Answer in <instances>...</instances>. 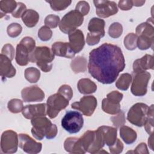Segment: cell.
Here are the masks:
<instances>
[{
    "label": "cell",
    "instance_id": "cell-7",
    "mask_svg": "<svg viewBox=\"0 0 154 154\" xmlns=\"http://www.w3.org/2000/svg\"><path fill=\"white\" fill-rule=\"evenodd\" d=\"M149 106L144 103H136L133 105L127 114V120L131 124L138 127L144 125L147 116Z\"/></svg>",
    "mask_w": 154,
    "mask_h": 154
},
{
    "label": "cell",
    "instance_id": "cell-46",
    "mask_svg": "<svg viewBox=\"0 0 154 154\" xmlns=\"http://www.w3.org/2000/svg\"><path fill=\"white\" fill-rule=\"evenodd\" d=\"M26 7L25 4L18 2L17 3V7L14 10V11L12 13V16L15 18H20L22 17L23 13L26 10Z\"/></svg>",
    "mask_w": 154,
    "mask_h": 154
},
{
    "label": "cell",
    "instance_id": "cell-18",
    "mask_svg": "<svg viewBox=\"0 0 154 154\" xmlns=\"http://www.w3.org/2000/svg\"><path fill=\"white\" fill-rule=\"evenodd\" d=\"M153 57L149 54H146L141 58L134 61L133 63V73L144 72L149 69H153Z\"/></svg>",
    "mask_w": 154,
    "mask_h": 154
},
{
    "label": "cell",
    "instance_id": "cell-11",
    "mask_svg": "<svg viewBox=\"0 0 154 154\" xmlns=\"http://www.w3.org/2000/svg\"><path fill=\"white\" fill-rule=\"evenodd\" d=\"M97 101L93 96H85L81 98L79 102L72 103L71 107L81 111L85 116H91L97 107Z\"/></svg>",
    "mask_w": 154,
    "mask_h": 154
},
{
    "label": "cell",
    "instance_id": "cell-15",
    "mask_svg": "<svg viewBox=\"0 0 154 154\" xmlns=\"http://www.w3.org/2000/svg\"><path fill=\"white\" fill-rule=\"evenodd\" d=\"M22 115L27 119H32L38 117L46 116V103H39L26 105L22 111Z\"/></svg>",
    "mask_w": 154,
    "mask_h": 154
},
{
    "label": "cell",
    "instance_id": "cell-51",
    "mask_svg": "<svg viewBox=\"0 0 154 154\" xmlns=\"http://www.w3.org/2000/svg\"><path fill=\"white\" fill-rule=\"evenodd\" d=\"M148 146L150 148L151 150H153V134L150 135V137L148 139Z\"/></svg>",
    "mask_w": 154,
    "mask_h": 154
},
{
    "label": "cell",
    "instance_id": "cell-3",
    "mask_svg": "<svg viewBox=\"0 0 154 154\" xmlns=\"http://www.w3.org/2000/svg\"><path fill=\"white\" fill-rule=\"evenodd\" d=\"M78 141L85 153H97L105 145L102 134L99 128L96 131H87Z\"/></svg>",
    "mask_w": 154,
    "mask_h": 154
},
{
    "label": "cell",
    "instance_id": "cell-45",
    "mask_svg": "<svg viewBox=\"0 0 154 154\" xmlns=\"http://www.w3.org/2000/svg\"><path fill=\"white\" fill-rule=\"evenodd\" d=\"M123 97V94L118 91H112L106 95V98L108 100L117 103H120Z\"/></svg>",
    "mask_w": 154,
    "mask_h": 154
},
{
    "label": "cell",
    "instance_id": "cell-8",
    "mask_svg": "<svg viewBox=\"0 0 154 154\" xmlns=\"http://www.w3.org/2000/svg\"><path fill=\"white\" fill-rule=\"evenodd\" d=\"M69 103V100L58 93L51 95L46 102L47 114L50 119H54L61 110L68 106Z\"/></svg>",
    "mask_w": 154,
    "mask_h": 154
},
{
    "label": "cell",
    "instance_id": "cell-41",
    "mask_svg": "<svg viewBox=\"0 0 154 154\" xmlns=\"http://www.w3.org/2000/svg\"><path fill=\"white\" fill-rule=\"evenodd\" d=\"M117 116H112L110 118L113 125L117 128H120L122 126L124 125L126 123V119L125 117V114L123 111H120Z\"/></svg>",
    "mask_w": 154,
    "mask_h": 154
},
{
    "label": "cell",
    "instance_id": "cell-48",
    "mask_svg": "<svg viewBox=\"0 0 154 154\" xmlns=\"http://www.w3.org/2000/svg\"><path fill=\"white\" fill-rule=\"evenodd\" d=\"M101 38L102 37L98 34L88 32L87 35V38H86L87 44L89 46H93V45H97L100 42V40Z\"/></svg>",
    "mask_w": 154,
    "mask_h": 154
},
{
    "label": "cell",
    "instance_id": "cell-44",
    "mask_svg": "<svg viewBox=\"0 0 154 154\" xmlns=\"http://www.w3.org/2000/svg\"><path fill=\"white\" fill-rule=\"evenodd\" d=\"M14 48L11 44H5L2 47L1 54L7 56L11 61H12L14 57Z\"/></svg>",
    "mask_w": 154,
    "mask_h": 154
},
{
    "label": "cell",
    "instance_id": "cell-16",
    "mask_svg": "<svg viewBox=\"0 0 154 154\" xmlns=\"http://www.w3.org/2000/svg\"><path fill=\"white\" fill-rule=\"evenodd\" d=\"M51 50L55 55L67 58H73L76 54L67 42H55L52 45Z\"/></svg>",
    "mask_w": 154,
    "mask_h": 154
},
{
    "label": "cell",
    "instance_id": "cell-21",
    "mask_svg": "<svg viewBox=\"0 0 154 154\" xmlns=\"http://www.w3.org/2000/svg\"><path fill=\"white\" fill-rule=\"evenodd\" d=\"M98 128L102 134L105 144L108 147L113 145L117 140V129L108 126H101Z\"/></svg>",
    "mask_w": 154,
    "mask_h": 154
},
{
    "label": "cell",
    "instance_id": "cell-35",
    "mask_svg": "<svg viewBox=\"0 0 154 154\" xmlns=\"http://www.w3.org/2000/svg\"><path fill=\"white\" fill-rule=\"evenodd\" d=\"M137 35L133 33L128 34L124 38L123 43L125 47L129 51H133L137 47Z\"/></svg>",
    "mask_w": 154,
    "mask_h": 154
},
{
    "label": "cell",
    "instance_id": "cell-4",
    "mask_svg": "<svg viewBox=\"0 0 154 154\" xmlns=\"http://www.w3.org/2000/svg\"><path fill=\"white\" fill-rule=\"evenodd\" d=\"M55 55L47 46H37L29 55V61L36 63L37 66L44 72H49L52 68Z\"/></svg>",
    "mask_w": 154,
    "mask_h": 154
},
{
    "label": "cell",
    "instance_id": "cell-12",
    "mask_svg": "<svg viewBox=\"0 0 154 154\" xmlns=\"http://www.w3.org/2000/svg\"><path fill=\"white\" fill-rule=\"evenodd\" d=\"M96 14L102 18H107L118 12V7L114 1L107 0L93 1Z\"/></svg>",
    "mask_w": 154,
    "mask_h": 154
},
{
    "label": "cell",
    "instance_id": "cell-49",
    "mask_svg": "<svg viewBox=\"0 0 154 154\" xmlns=\"http://www.w3.org/2000/svg\"><path fill=\"white\" fill-rule=\"evenodd\" d=\"M119 8L123 11L129 10L133 7L132 1L131 0H123L119 1L118 3Z\"/></svg>",
    "mask_w": 154,
    "mask_h": 154
},
{
    "label": "cell",
    "instance_id": "cell-33",
    "mask_svg": "<svg viewBox=\"0 0 154 154\" xmlns=\"http://www.w3.org/2000/svg\"><path fill=\"white\" fill-rule=\"evenodd\" d=\"M144 127L146 132L149 134L153 133V105H151L149 107L147 116L144 124Z\"/></svg>",
    "mask_w": 154,
    "mask_h": 154
},
{
    "label": "cell",
    "instance_id": "cell-9",
    "mask_svg": "<svg viewBox=\"0 0 154 154\" xmlns=\"http://www.w3.org/2000/svg\"><path fill=\"white\" fill-rule=\"evenodd\" d=\"M134 74L131 91L135 96H143L147 91V85L151 75L146 71Z\"/></svg>",
    "mask_w": 154,
    "mask_h": 154
},
{
    "label": "cell",
    "instance_id": "cell-39",
    "mask_svg": "<svg viewBox=\"0 0 154 154\" xmlns=\"http://www.w3.org/2000/svg\"><path fill=\"white\" fill-rule=\"evenodd\" d=\"M44 23L45 26L49 27V28H55L59 25L60 17L57 15L52 14H49L45 17Z\"/></svg>",
    "mask_w": 154,
    "mask_h": 154
},
{
    "label": "cell",
    "instance_id": "cell-36",
    "mask_svg": "<svg viewBox=\"0 0 154 154\" xmlns=\"http://www.w3.org/2000/svg\"><path fill=\"white\" fill-rule=\"evenodd\" d=\"M8 110L12 113H19L22 112L23 109V102L19 99H12L7 103Z\"/></svg>",
    "mask_w": 154,
    "mask_h": 154
},
{
    "label": "cell",
    "instance_id": "cell-22",
    "mask_svg": "<svg viewBox=\"0 0 154 154\" xmlns=\"http://www.w3.org/2000/svg\"><path fill=\"white\" fill-rule=\"evenodd\" d=\"M105 21L104 20L97 18L93 17L90 19L88 25V29L89 32L96 34L99 35L101 37H104L105 32Z\"/></svg>",
    "mask_w": 154,
    "mask_h": 154
},
{
    "label": "cell",
    "instance_id": "cell-40",
    "mask_svg": "<svg viewBox=\"0 0 154 154\" xmlns=\"http://www.w3.org/2000/svg\"><path fill=\"white\" fill-rule=\"evenodd\" d=\"M52 36V30L46 26H42L38 31V38L43 42L49 40Z\"/></svg>",
    "mask_w": 154,
    "mask_h": 154
},
{
    "label": "cell",
    "instance_id": "cell-47",
    "mask_svg": "<svg viewBox=\"0 0 154 154\" xmlns=\"http://www.w3.org/2000/svg\"><path fill=\"white\" fill-rule=\"evenodd\" d=\"M109 152L112 154H119L122 152L123 149V144L122 142L118 138H117L115 143L109 146Z\"/></svg>",
    "mask_w": 154,
    "mask_h": 154
},
{
    "label": "cell",
    "instance_id": "cell-29",
    "mask_svg": "<svg viewBox=\"0 0 154 154\" xmlns=\"http://www.w3.org/2000/svg\"><path fill=\"white\" fill-rule=\"evenodd\" d=\"M102 109L105 112L111 115H116L121 111L120 103L113 102L107 98L102 100Z\"/></svg>",
    "mask_w": 154,
    "mask_h": 154
},
{
    "label": "cell",
    "instance_id": "cell-26",
    "mask_svg": "<svg viewBox=\"0 0 154 154\" xmlns=\"http://www.w3.org/2000/svg\"><path fill=\"white\" fill-rule=\"evenodd\" d=\"M22 20L27 27L32 28L38 22L39 14L36 11L32 9H28L23 13L22 16Z\"/></svg>",
    "mask_w": 154,
    "mask_h": 154
},
{
    "label": "cell",
    "instance_id": "cell-5",
    "mask_svg": "<svg viewBox=\"0 0 154 154\" xmlns=\"http://www.w3.org/2000/svg\"><path fill=\"white\" fill-rule=\"evenodd\" d=\"M84 22V16L75 10L66 13L60 21L59 28L64 34H69L76 29Z\"/></svg>",
    "mask_w": 154,
    "mask_h": 154
},
{
    "label": "cell",
    "instance_id": "cell-24",
    "mask_svg": "<svg viewBox=\"0 0 154 154\" xmlns=\"http://www.w3.org/2000/svg\"><path fill=\"white\" fill-rule=\"evenodd\" d=\"M77 87L80 93L83 94H90L97 90L96 84L88 78H82L79 80Z\"/></svg>",
    "mask_w": 154,
    "mask_h": 154
},
{
    "label": "cell",
    "instance_id": "cell-50",
    "mask_svg": "<svg viewBox=\"0 0 154 154\" xmlns=\"http://www.w3.org/2000/svg\"><path fill=\"white\" fill-rule=\"evenodd\" d=\"M135 153H140V154H148L149 153L147 145L144 143H140L135 149V150L133 152H131ZM131 153V152H130Z\"/></svg>",
    "mask_w": 154,
    "mask_h": 154
},
{
    "label": "cell",
    "instance_id": "cell-32",
    "mask_svg": "<svg viewBox=\"0 0 154 154\" xmlns=\"http://www.w3.org/2000/svg\"><path fill=\"white\" fill-rule=\"evenodd\" d=\"M24 76L25 79L30 83H36L40 79V72L35 67H30L25 70Z\"/></svg>",
    "mask_w": 154,
    "mask_h": 154
},
{
    "label": "cell",
    "instance_id": "cell-19",
    "mask_svg": "<svg viewBox=\"0 0 154 154\" xmlns=\"http://www.w3.org/2000/svg\"><path fill=\"white\" fill-rule=\"evenodd\" d=\"M16 70L11 64V61L5 55H0V75L5 78H11L15 76Z\"/></svg>",
    "mask_w": 154,
    "mask_h": 154
},
{
    "label": "cell",
    "instance_id": "cell-20",
    "mask_svg": "<svg viewBox=\"0 0 154 154\" xmlns=\"http://www.w3.org/2000/svg\"><path fill=\"white\" fill-rule=\"evenodd\" d=\"M32 52L22 43H19L16 49L15 60L17 64L21 66H26L29 62V55Z\"/></svg>",
    "mask_w": 154,
    "mask_h": 154
},
{
    "label": "cell",
    "instance_id": "cell-27",
    "mask_svg": "<svg viewBox=\"0 0 154 154\" xmlns=\"http://www.w3.org/2000/svg\"><path fill=\"white\" fill-rule=\"evenodd\" d=\"M120 135L126 144L134 143L137 138V132L133 129L124 125L120 128Z\"/></svg>",
    "mask_w": 154,
    "mask_h": 154
},
{
    "label": "cell",
    "instance_id": "cell-43",
    "mask_svg": "<svg viewBox=\"0 0 154 154\" xmlns=\"http://www.w3.org/2000/svg\"><path fill=\"white\" fill-rule=\"evenodd\" d=\"M75 10L81 13L83 16H86L88 14L90 11V5L85 1H79L75 7Z\"/></svg>",
    "mask_w": 154,
    "mask_h": 154
},
{
    "label": "cell",
    "instance_id": "cell-2",
    "mask_svg": "<svg viewBox=\"0 0 154 154\" xmlns=\"http://www.w3.org/2000/svg\"><path fill=\"white\" fill-rule=\"evenodd\" d=\"M31 133L33 137L38 140H42L45 137L48 140L54 138L58 132L57 127L52 124L50 120L45 116L38 117L31 119Z\"/></svg>",
    "mask_w": 154,
    "mask_h": 154
},
{
    "label": "cell",
    "instance_id": "cell-1",
    "mask_svg": "<svg viewBox=\"0 0 154 154\" xmlns=\"http://www.w3.org/2000/svg\"><path fill=\"white\" fill-rule=\"evenodd\" d=\"M125 66L122 51L117 45L105 43L89 54L88 72L102 84L113 83Z\"/></svg>",
    "mask_w": 154,
    "mask_h": 154
},
{
    "label": "cell",
    "instance_id": "cell-6",
    "mask_svg": "<svg viewBox=\"0 0 154 154\" xmlns=\"http://www.w3.org/2000/svg\"><path fill=\"white\" fill-rule=\"evenodd\" d=\"M84 119L82 114L76 111H68L61 120L62 127L70 134H76L82 129Z\"/></svg>",
    "mask_w": 154,
    "mask_h": 154
},
{
    "label": "cell",
    "instance_id": "cell-10",
    "mask_svg": "<svg viewBox=\"0 0 154 154\" xmlns=\"http://www.w3.org/2000/svg\"><path fill=\"white\" fill-rule=\"evenodd\" d=\"M19 146V135L12 131L7 130L2 132L1 137V149L4 153L16 152Z\"/></svg>",
    "mask_w": 154,
    "mask_h": 154
},
{
    "label": "cell",
    "instance_id": "cell-37",
    "mask_svg": "<svg viewBox=\"0 0 154 154\" xmlns=\"http://www.w3.org/2000/svg\"><path fill=\"white\" fill-rule=\"evenodd\" d=\"M123 32V26L119 22H113L108 29L109 35L113 38L120 37Z\"/></svg>",
    "mask_w": 154,
    "mask_h": 154
},
{
    "label": "cell",
    "instance_id": "cell-13",
    "mask_svg": "<svg viewBox=\"0 0 154 154\" xmlns=\"http://www.w3.org/2000/svg\"><path fill=\"white\" fill-rule=\"evenodd\" d=\"M19 146L25 152L36 154L42 150V144L35 141L26 134H19Z\"/></svg>",
    "mask_w": 154,
    "mask_h": 154
},
{
    "label": "cell",
    "instance_id": "cell-30",
    "mask_svg": "<svg viewBox=\"0 0 154 154\" xmlns=\"http://www.w3.org/2000/svg\"><path fill=\"white\" fill-rule=\"evenodd\" d=\"M132 80V76L131 74L128 73H123L116 82V86L120 90L126 91L129 88Z\"/></svg>",
    "mask_w": 154,
    "mask_h": 154
},
{
    "label": "cell",
    "instance_id": "cell-14",
    "mask_svg": "<svg viewBox=\"0 0 154 154\" xmlns=\"http://www.w3.org/2000/svg\"><path fill=\"white\" fill-rule=\"evenodd\" d=\"M21 96L25 102H41L45 99V93L38 86L32 85L23 88Z\"/></svg>",
    "mask_w": 154,
    "mask_h": 154
},
{
    "label": "cell",
    "instance_id": "cell-17",
    "mask_svg": "<svg viewBox=\"0 0 154 154\" xmlns=\"http://www.w3.org/2000/svg\"><path fill=\"white\" fill-rule=\"evenodd\" d=\"M69 44L75 54L81 52L84 45V35L82 31L76 29L69 34Z\"/></svg>",
    "mask_w": 154,
    "mask_h": 154
},
{
    "label": "cell",
    "instance_id": "cell-28",
    "mask_svg": "<svg viewBox=\"0 0 154 154\" xmlns=\"http://www.w3.org/2000/svg\"><path fill=\"white\" fill-rule=\"evenodd\" d=\"M70 67L75 73L85 72L87 70V61L85 57L78 56L72 60Z\"/></svg>",
    "mask_w": 154,
    "mask_h": 154
},
{
    "label": "cell",
    "instance_id": "cell-42",
    "mask_svg": "<svg viewBox=\"0 0 154 154\" xmlns=\"http://www.w3.org/2000/svg\"><path fill=\"white\" fill-rule=\"evenodd\" d=\"M57 93L61 94L67 100H70L73 97V90L71 87L67 84L62 85L58 90Z\"/></svg>",
    "mask_w": 154,
    "mask_h": 154
},
{
    "label": "cell",
    "instance_id": "cell-38",
    "mask_svg": "<svg viewBox=\"0 0 154 154\" xmlns=\"http://www.w3.org/2000/svg\"><path fill=\"white\" fill-rule=\"evenodd\" d=\"M22 31V26L18 23H11L7 28V34L11 38H15L19 36Z\"/></svg>",
    "mask_w": 154,
    "mask_h": 154
},
{
    "label": "cell",
    "instance_id": "cell-34",
    "mask_svg": "<svg viewBox=\"0 0 154 154\" xmlns=\"http://www.w3.org/2000/svg\"><path fill=\"white\" fill-rule=\"evenodd\" d=\"M46 2L50 4L51 8L54 11H62L67 8L72 3V1L70 0H53L46 1Z\"/></svg>",
    "mask_w": 154,
    "mask_h": 154
},
{
    "label": "cell",
    "instance_id": "cell-25",
    "mask_svg": "<svg viewBox=\"0 0 154 154\" xmlns=\"http://www.w3.org/2000/svg\"><path fill=\"white\" fill-rule=\"evenodd\" d=\"M65 150L71 153L84 154L85 152L81 147L78 138L76 137H69L66 139L64 143Z\"/></svg>",
    "mask_w": 154,
    "mask_h": 154
},
{
    "label": "cell",
    "instance_id": "cell-31",
    "mask_svg": "<svg viewBox=\"0 0 154 154\" xmlns=\"http://www.w3.org/2000/svg\"><path fill=\"white\" fill-rule=\"evenodd\" d=\"M17 2L13 0H6L0 1V10H1V18L2 14L5 15L7 13H11L14 11L17 7Z\"/></svg>",
    "mask_w": 154,
    "mask_h": 154
},
{
    "label": "cell",
    "instance_id": "cell-52",
    "mask_svg": "<svg viewBox=\"0 0 154 154\" xmlns=\"http://www.w3.org/2000/svg\"><path fill=\"white\" fill-rule=\"evenodd\" d=\"M145 1H132V3H133V5L136 6V7H141L142 5H144V4L145 3Z\"/></svg>",
    "mask_w": 154,
    "mask_h": 154
},
{
    "label": "cell",
    "instance_id": "cell-23",
    "mask_svg": "<svg viewBox=\"0 0 154 154\" xmlns=\"http://www.w3.org/2000/svg\"><path fill=\"white\" fill-rule=\"evenodd\" d=\"M136 35L137 36L154 40V28L147 20L146 22H143L138 25L135 29Z\"/></svg>",
    "mask_w": 154,
    "mask_h": 154
}]
</instances>
